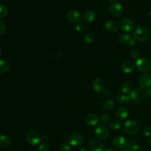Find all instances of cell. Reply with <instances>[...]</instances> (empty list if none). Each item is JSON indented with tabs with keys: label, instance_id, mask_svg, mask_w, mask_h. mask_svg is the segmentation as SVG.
Returning a JSON list of instances; mask_svg holds the SVG:
<instances>
[{
	"label": "cell",
	"instance_id": "obj_1",
	"mask_svg": "<svg viewBox=\"0 0 151 151\" xmlns=\"http://www.w3.org/2000/svg\"><path fill=\"white\" fill-rule=\"evenodd\" d=\"M133 35L135 40L140 42H146L150 37V33L146 27L139 26L133 31Z\"/></svg>",
	"mask_w": 151,
	"mask_h": 151
},
{
	"label": "cell",
	"instance_id": "obj_2",
	"mask_svg": "<svg viewBox=\"0 0 151 151\" xmlns=\"http://www.w3.org/2000/svg\"><path fill=\"white\" fill-rule=\"evenodd\" d=\"M139 129V124L134 120H128L123 124L124 131L129 134H134L137 133Z\"/></svg>",
	"mask_w": 151,
	"mask_h": 151
},
{
	"label": "cell",
	"instance_id": "obj_3",
	"mask_svg": "<svg viewBox=\"0 0 151 151\" xmlns=\"http://www.w3.org/2000/svg\"><path fill=\"white\" fill-rule=\"evenodd\" d=\"M137 68L142 72H147L151 69V61L147 58H139L136 61Z\"/></svg>",
	"mask_w": 151,
	"mask_h": 151
},
{
	"label": "cell",
	"instance_id": "obj_4",
	"mask_svg": "<svg viewBox=\"0 0 151 151\" xmlns=\"http://www.w3.org/2000/svg\"><path fill=\"white\" fill-rule=\"evenodd\" d=\"M26 139L29 145L34 146L40 142L41 137L37 131L31 130L27 132L26 134Z\"/></svg>",
	"mask_w": 151,
	"mask_h": 151
},
{
	"label": "cell",
	"instance_id": "obj_5",
	"mask_svg": "<svg viewBox=\"0 0 151 151\" xmlns=\"http://www.w3.org/2000/svg\"><path fill=\"white\" fill-rule=\"evenodd\" d=\"M131 101H133L134 103H140L143 102L145 99V93L139 88H134L129 94Z\"/></svg>",
	"mask_w": 151,
	"mask_h": 151
},
{
	"label": "cell",
	"instance_id": "obj_6",
	"mask_svg": "<svg viewBox=\"0 0 151 151\" xmlns=\"http://www.w3.org/2000/svg\"><path fill=\"white\" fill-rule=\"evenodd\" d=\"M94 133L96 137L100 140H105L109 136V131L108 129L103 124H100L97 125L94 130Z\"/></svg>",
	"mask_w": 151,
	"mask_h": 151
},
{
	"label": "cell",
	"instance_id": "obj_7",
	"mask_svg": "<svg viewBox=\"0 0 151 151\" xmlns=\"http://www.w3.org/2000/svg\"><path fill=\"white\" fill-rule=\"evenodd\" d=\"M84 142L83 136L80 133H74L70 136L68 143L72 146L77 147L81 146Z\"/></svg>",
	"mask_w": 151,
	"mask_h": 151
},
{
	"label": "cell",
	"instance_id": "obj_8",
	"mask_svg": "<svg viewBox=\"0 0 151 151\" xmlns=\"http://www.w3.org/2000/svg\"><path fill=\"white\" fill-rule=\"evenodd\" d=\"M112 143L113 146L118 150L125 149L126 147H127L128 145L127 139L122 136H117L115 137L113 140Z\"/></svg>",
	"mask_w": 151,
	"mask_h": 151
},
{
	"label": "cell",
	"instance_id": "obj_9",
	"mask_svg": "<svg viewBox=\"0 0 151 151\" xmlns=\"http://www.w3.org/2000/svg\"><path fill=\"white\" fill-rule=\"evenodd\" d=\"M139 85L143 90H147L151 87V74L145 73L139 79Z\"/></svg>",
	"mask_w": 151,
	"mask_h": 151
},
{
	"label": "cell",
	"instance_id": "obj_10",
	"mask_svg": "<svg viewBox=\"0 0 151 151\" xmlns=\"http://www.w3.org/2000/svg\"><path fill=\"white\" fill-rule=\"evenodd\" d=\"M123 11L122 5L117 2H113L110 6V12L111 14L115 17H120L122 14Z\"/></svg>",
	"mask_w": 151,
	"mask_h": 151
},
{
	"label": "cell",
	"instance_id": "obj_11",
	"mask_svg": "<svg viewBox=\"0 0 151 151\" xmlns=\"http://www.w3.org/2000/svg\"><path fill=\"white\" fill-rule=\"evenodd\" d=\"M67 18L71 22L78 23L81 20V15L78 11L72 9L68 12Z\"/></svg>",
	"mask_w": 151,
	"mask_h": 151
},
{
	"label": "cell",
	"instance_id": "obj_12",
	"mask_svg": "<svg viewBox=\"0 0 151 151\" xmlns=\"http://www.w3.org/2000/svg\"><path fill=\"white\" fill-rule=\"evenodd\" d=\"M88 148L90 151H103L104 146L101 142L96 139L91 140L88 143Z\"/></svg>",
	"mask_w": 151,
	"mask_h": 151
},
{
	"label": "cell",
	"instance_id": "obj_13",
	"mask_svg": "<svg viewBox=\"0 0 151 151\" xmlns=\"http://www.w3.org/2000/svg\"><path fill=\"white\" fill-rule=\"evenodd\" d=\"M120 27L124 31L129 32L133 30L134 28V24L132 20L126 18L121 21Z\"/></svg>",
	"mask_w": 151,
	"mask_h": 151
},
{
	"label": "cell",
	"instance_id": "obj_14",
	"mask_svg": "<svg viewBox=\"0 0 151 151\" xmlns=\"http://www.w3.org/2000/svg\"><path fill=\"white\" fill-rule=\"evenodd\" d=\"M93 89L96 92H101L104 89V83L100 78H96L91 83Z\"/></svg>",
	"mask_w": 151,
	"mask_h": 151
},
{
	"label": "cell",
	"instance_id": "obj_15",
	"mask_svg": "<svg viewBox=\"0 0 151 151\" xmlns=\"http://www.w3.org/2000/svg\"><path fill=\"white\" fill-rule=\"evenodd\" d=\"M122 71L126 74L130 73L134 69V64L131 60H126L123 63L122 65Z\"/></svg>",
	"mask_w": 151,
	"mask_h": 151
},
{
	"label": "cell",
	"instance_id": "obj_16",
	"mask_svg": "<svg viewBox=\"0 0 151 151\" xmlns=\"http://www.w3.org/2000/svg\"><path fill=\"white\" fill-rule=\"evenodd\" d=\"M129 116L128 110L123 106L119 107L116 110V116L120 120H126Z\"/></svg>",
	"mask_w": 151,
	"mask_h": 151
},
{
	"label": "cell",
	"instance_id": "obj_17",
	"mask_svg": "<svg viewBox=\"0 0 151 151\" xmlns=\"http://www.w3.org/2000/svg\"><path fill=\"white\" fill-rule=\"evenodd\" d=\"M104 28L107 31L111 32H116L118 29L119 25H118L117 22L115 21L109 20L105 23Z\"/></svg>",
	"mask_w": 151,
	"mask_h": 151
},
{
	"label": "cell",
	"instance_id": "obj_18",
	"mask_svg": "<svg viewBox=\"0 0 151 151\" xmlns=\"http://www.w3.org/2000/svg\"><path fill=\"white\" fill-rule=\"evenodd\" d=\"M98 122L99 117L95 114H89L86 117V123L89 126H94L98 123Z\"/></svg>",
	"mask_w": 151,
	"mask_h": 151
},
{
	"label": "cell",
	"instance_id": "obj_19",
	"mask_svg": "<svg viewBox=\"0 0 151 151\" xmlns=\"http://www.w3.org/2000/svg\"><path fill=\"white\" fill-rule=\"evenodd\" d=\"M11 145L10 138L5 134L0 135V148L5 149Z\"/></svg>",
	"mask_w": 151,
	"mask_h": 151
},
{
	"label": "cell",
	"instance_id": "obj_20",
	"mask_svg": "<svg viewBox=\"0 0 151 151\" xmlns=\"http://www.w3.org/2000/svg\"><path fill=\"white\" fill-rule=\"evenodd\" d=\"M96 18V13L91 10L85 12L83 15V19L86 22H91Z\"/></svg>",
	"mask_w": 151,
	"mask_h": 151
},
{
	"label": "cell",
	"instance_id": "obj_21",
	"mask_svg": "<svg viewBox=\"0 0 151 151\" xmlns=\"http://www.w3.org/2000/svg\"><path fill=\"white\" fill-rule=\"evenodd\" d=\"M116 101L119 103H129L131 101L130 96L123 93L118 94L116 97Z\"/></svg>",
	"mask_w": 151,
	"mask_h": 151
},
{
	"label": "cell",
	"instance_id": "obj_22",
	"mask_svg": "<svg viewBox=\"0 0 151 151\" xmlns=\"http://www.w3.org/2000/svg\"><path fill=\"white\" fill-rule=\"evenodd\" d=\"M127 149L130 151H140L141 146L136 141L132 140L128 143Z\"/></svg>",
	"mask_w": 151,
	"mask_h": 151
},
{
	"label": "cell",
	"instance_id": "obj_23",
	"mask_svg": "<svg viewBox=\"0 0 151 151\" xmlns=\"http://www.w3.org/2000/svg\"><path fill=\"white\" fill-rule=\"evenodd\" d=\"M132 91V85L129 81L123 83L122 85V91L125 94H129Z\"/></svg>",
	"mask_w": 151,
	"mask_h": 151
},
{
	"label": "cell",
	"instance_id": "obj_24",
	"mask_svg": "<svg viewBox=\"0 0 151 151\" xmlns=\"http://www.w3.org/2000/svg\"><path fill=\"white\" fill-rule=\"evenodd\" d=\"M10 65L8 61L5 60H0V74L5 73L9 69Z\"/></svg>",
	"mask_w": 151,
	"mask_h": 151
},
{
	"label": "cell",
	"instance_id": "obj_25",
	"mask_svg": "<svg viewBox=\"0 0 151 151\" xmlns=\"http://www.w3.org/2000/svg\"><path fill=\"white\" fill-rule=\"evenodd\" d=\"M103 108L106 110H110L114 107V102L110 99L105 100L102 104Z\"/></svg>",
	"mask_w": 151,
	"mask_h": 151
},
{
	"label": "cell",
	"instance_id": "obj_26",
	"mask_svg": "<svg viewBox=\"0 0 151 151\" xmlns=\"http://www.w3.org/2000/svg\"><path fill=\"white\" fill-rule=\"evenodd\" d=\"M110 127L114 130L119 129L121 127V122L118 120H113L109 124Z\"/></svg>",
	"mask_w": 151,
	"mask_h": 151
},
{
	"label": "cell",
	"instance_id": "obj_27",
	"mask_svg": "<svg viewBox=\"0 0 151 151\" xmlns=\"http://www.w3.org/2000/svg\"><path fill=\"white\" fill-rule=\"evenodd\" d=\"M8 8L4 5L0 4V18L5 17L8 14Z\"/></svg>",
	"mask_w": 151,
	"mask_h": 151
},
{
	"label": "cell",
	"instance_id": "obj_28",
	"mask_svg": "<svg viewBox=\"0 0 151 151\" xmlns=\"http://www.w3.org/2000/svg\"><path fill=\"white\" fill-rule=\"evenodd\" d=\"M95 37L92 33H87L84 36V40L87 43H91L94 41Z\"/></svg>",
	"mask_w": 151,
	"mask_h": 151
},
{
	"label": "cell",
	"instance_id": "obj_29",
	"mask_svg": "<svg viewBox=\"0 0 151 151\" xmlns=\"http://www.w3.org/2000/svg\"><path fill=\"white\" fill-rule=\"evenodd\" d=\"M100 122L103 123V124H106L107 123L109 120H110V116L107 113H104L100 117Z\"/></svg>",
	"mask_w": 151,
	"mask_h": 151
},
{
	"label": "cell",
	"instance_id": "obj_30",
	"mask_svg": "<svg viewBox=\"0 0 151 151\" xmlns=\"http://www.w3.org/2000/svg\"><path fill=\"white\" fill-rule=\"evenodd\" d=\"M130 35L129 34H122L119 37V40L122 42H127V41L130 38Z\"/></svg>",
	"mask_w": 151,
	"mask_h": 151
},
{
	"label": "cell",
	"instance_id": "obj_31",
	"mask_svg": "<svg viewBox=\"0 0 151 151\" xmlns=\"http://www.w3.org/2000/svg\"><path fill=\"white\" fill-rule=\"evenodd\" d=\"M71 145L67 142H63L60 146V149L61 151H70Z\"/></svg>",
	"mask_w": 151,
	"mask_h": 151
},
{
	"label": "cell",
	"instance_id": "obj_32",
	"mask_svg": "<svg viewBox=\"0 0 151 151\" xmlns=\"http://www.w3.org/2000/svg\"><path fill=\"white\" fill-rule=\"evenodd\" d=\"M130 56L134 59H138L140 56V52L137 49H133L130 51Z\"/></svg>",
	"mask_w": 151,
	"mask_h": 151
},
{
	"label": "cell",
	"instance_id": "obj_33",
	"mask_svg": "<svg viewBox=\"0 0 151 151\" xmlns=\"http://www.w3.org/2000/svg\"><path fill=\"white\" fill-rule=\"evenodd\" d=\"M143 133L146 137H151V126H146L143 129Z\"/></svg>",
	"mask_w": 151,
	"mask_h": 151
},
{
	"label": "cell",
	"instance_id": "obj_34",
	"mask_svg": "<svg viewBox=\"0 0 151 151\" xmlns=\"http://www.w3.org/2000/svg\"><path fill=\"white\" fill-rule=\"evenodd\" d=\"M50 146L46 143H42L38 147V151H50Z\"/></svg>",
	"mask_w": 151,
	"mask_h": 151
},
{
	"label": "cell",
	"instance_id": "obj_35",
	"mask_svg": "<svg viewBox=\"0 0 151 151\" xmlns=\"http://www.w3.org/2000/svg\"><path fill=\"white\" fill-rule=\"evenodd\" d=\"M136 44L135 39L133 38H130L126 42V45L129 47H133Z\"/></svg>",
	"mask_w": 151,
	"mask_h": 151
},
{
	"label": "cell",
	"instance_id": "obj_36",
	"mask_svg": "<svg viewBox=\"0 0 151 151\" xmlns=\"http://www.w3.org/2000/svg\"><path fill=\"white\" fill-rule=\"evenodd\" d=\"M6 29V27L5 24L3 21L0 20V35H2Z\"/></svg>",
	"mask_w": 151,
	"mask_h": 151
},
{
	"label": "cell",
	"instance_id": "obj_37",
	"mask_svg": "<svg viewBox=\"0 0 151 151\" xmlns=\"http://www.w3.org/2000/svg\"><path fill=\"white\" fill-rule=\"evenodd\" d=\"M76 29L78 32H81L83 29V25L81 24H77L76 25Z\"/></svg>",
	"mask_w": 151,
	"mask_h": 151
},
{
	"label": "cell",
	"instance_id": "obj_38",
	"mask_svg": "<svg viewBox=\"0 0 151 151\" xmlns=\"http://www.w3.org/2000/svg\"><path fill=\"white\" fill-rule=\"evenodd\" d=\"M103 94L104 95L106 96V97H110L111 94V92L110 91V90L109 89H106L104 90V92H103Z\"/></svg>",
	"mask_w": 151,
	"mask_h": 151
},
{
	"label": "cell",
	"instance_id": "obj_39",
	"mask_svg": "<svg viewBox=\"0 0 151 151\" xmlns=\"http://www.w3.org/2000/svg\"><path fill=\"white\" fill-rule=\"evenodd\" d=\"M145 96L149 98H151V88L147 89L145 93Z\"/></svg>",
	"mask_w": 151,
	"mask_h": 151
},
{
	"label": "cell",
	"instance_id": "obj_40",
	"mask_svg": "<svg viewBox=\"0 0 151 151\" xmlns=\"http://www.w3.org/2000/svg\"><path fill=\"white\" fill-rule=\"evenodd\" d=\"M104 151H116V150L112 148H107L106 150H104Z\"/></svg>",
	"mask_w": 151,
	"mask_h": 151
},
{
	"label": "cell",
	"instance_id": "obj_41",
	"mask_svg": "<svg viewBox=\"0 0 151 151\" xmlns=\"http://www.w3.org/2000/svg\"><path fill=\"white\" fill-rule=\"evenodd\" d=\"M147 143H148V145H149L151 146V139H149V140H148V141H147Z\"/></svg>",
	"mask_w": 151,
	"mask_h": 151
},
{
	"label": "cell",
	"instance_id": "obj_42",
	"mask_svg": "<svg viewBox=\"0 0 151 151\" xmlns=\"http://www.w3.org/2000/svg\"><path fill=\"white\" fill-rule=\"evenodd\" d=\"M122 151H130L129 149H124V150H123Z\"/></svg>",
	"mask_w": 151,
	"mask_h": 151
},
{
	"label": "cell",
	"instance_id": "obj_43",
	"mask_svg": "<svg viewBox=\"0 0 151 151\" xmlns=\"http://www.w3.org/2000/svg\"><path fill=\"white\" fill-rule=\"evenodd\" d=\"M110 2H115V1H116V0H109Z\"/></svg>",
	"mask_w": 151,
	"mask_h": 151
},
{
	"label": "cell",
	"instance_id": "obj_44",
	"mask_svg": "<svg viewBox=\"0 0 151 151\" xmlns=\"http://www.w3.org/2000/svg\"><path fill=\"white\" fill-rule=\"evenodd\" d=\"M1 55V48H0V57Z\"/></svg>",
	"mask_w": 151,
	"mask_h": 151
},
{
	"label": "cell",
	"instance_id": "obj_45",
	"mask_svg": "<svg viewBox=\"0 0 151 151\" xmlns=\"http://www.w3.org/2000/svg\"><path fill=\"white\" fill-rule=\"evenodd\" d=\"M150 18H151V11H150Z\"/></svg>",
	"mask_w": 151,
	"mask_h": 151
}]
</instances>
